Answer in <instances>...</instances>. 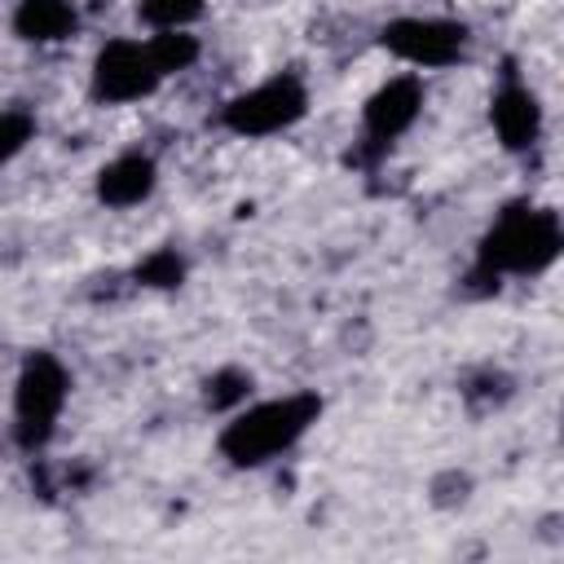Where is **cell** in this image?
<instances>
[{
	"instance_id": "obj_12",
	"label": "cell",
	"mask_w": 564,
	"mask_h": 564,
	"mask_svg": "<svg viewBox=\"0 0 564 564\" xmlns=\"http://www.w3.org/2000/svg\"><path fill=\"white\" fill-rule=\"evenodd\" d=\"M207 0H141L137 13L141 22H150L154 31H176V26H189L198 13H203Z\"/></svg>"
},
{
	"instance_id": "obj_7",
	"label": "cell",
	"mask_w": 564,
	"mask_h": 564,
	"mask_svg": "<svg viewBox=\"0 0 564 564\" xmlns=\"http://www.w3.org/2000/svg\"><path fill=\"white\" fill-rule=\"evenodd\" d=\"M419 110H423V79H419V75H397V79L379 84V88L366 97V106H361L366 141H370L375 150L392 145L397 137H405V132L414 128Z\"/></svg>"
},
{
	"instance_id": "obj_5",
	"label": "cell",
	"mask_w": 564,
	"mask_h": 564,
	"mask_svg": "<svg viewBox=\"0 0 564 564\" xmlns=\"http://www.w3.org/2000/svg\"><path fill=\"white\" fill-rule=\"evenodd\" d=\"M383 48L419 70L454 66L467 53V26L454 18H392L379 31Z\"/></svg>"
},
{
	"instance_id": "obj_14",
	"label": "cell",
	"mask_w": 564,
	"mask_h": 564,
	"mask_svg": "<svg viewBox=\"0 0 564 564\" xmlns=\"http://www.w3.org/2000/svg\"><path fill=\"white\" fill-rule=\"evenodd\" d=\"M251 392V375L247 370H216L207 379V405L212 410H238Z\"/></svg>"
},
{
	"instance_id": "obj_9",
	"label": "cell",
	"mask_w": 564,
	"mask_h": 564,
	"mask_svg": "<svg viewBox=\"0 0 564 564\" xmlns=\"http://www.w3.org/2000/svg\"><path fill=\"white\" fill-rule=\"evenodd\" d=\"M154 185H159V167L141 150H128L97 172V198L106 207H137L154 194Z\"/></svg>"
},
{
	"instance_id": "obj_4",
	"label": "cell",
	"mask_w": 564,
	"mask_h": 564,
	"mask_svg": "<svg viewBox=\"0 0 564 564\" xmlns=\"http://www.w3.org/2000/svg\"><path fill=\"white\" fill-rule=\"evenodd\" d=\"M304 115H308V88L300 75L282 70V75L229 97L220 110V123L238 137H273V132H286L291 123H300Z\"/></svg>"
},
{
	"instance_id": "obj_3",
	"label": "cell",
	"mask_w": 564,
	"mask_h": 564,
	"mask_svg": "<svg viewBox=\"0 0 564 564\" xmlns=\"http://www.w3.org/2000/svg\"><path fill=\"white\" fill-rule=\"evenodd\" d=\"M70 397V375L53 352H31L13 383V436L22 449H44Z\"/></svg>"
},
{
	"instance_id": "obj_6",
	"label": "cell",
	"mask_w": 564,
	"mask_h": 564,
	"mask_svg": "<svg viewBox=\"0 0 564 564\" xmlns=\"http://www.w3.org/2000/svg\"><path fill=\"white\" fill-rule=\"evenodd\" d=\"M163 84L150 48L141 40H110L93 57V97L106 106L141 101Z\"/></svg>"
},
{
	"instance_id": "obj_15",
	"label": "cell",
	"mask_w": 564,
	"mask_h": 564,
	"mask_svg": "<svg viewBox=\"0 0 564 564\" xmlns=\"http://www.w3.org/2000/svg\"><path fill=\"white\" fill-rule=\"evenodd\" d=\"M35 137V115L31 110H0V167L26 150V141Z\"/></svg>"
},
{
	"instance_id": "obj_11",
	"label": "cell",
	"mask_w": 564,
	"mask_h": 564,
	"mask_svg": "<svg viewBox=\"0 0 564 564\" xmlns=\"http://www.w3.org/2000/svg\"><path fill=\"white\" fill-rule=\"evenodd\" d=\"M145 48H150V57H154V66H159L163 79L176 75V70H189V66L198 62V40H194L185 26H176V31H154V40H145Z\"/></svg>"
},
{
	"instance_id": "obj_10",
	"label": "cell",
	"mask_w": 564,
	"mask_h": 564,
	"mask_svg": "<svg viewBox=\"0 0 564 564\" xmlns=\"http://www.w3.org/2000/svg\"><path fill=\"white\" fill-rule=\"evenodd\" d=\"M79 13L75 0H18L13 9V35L26 44H57L75 35Z\"/></svg>"
},
{
	"instance_id": "obj_13",
	"label": "cell",
	"mask_w": 564,
	"mask_h": 564,
	"mask_svg": "<svg viewBox=\"0 0 564 564\" xmlns=\"http://www.w3.org/2000/svg\"><path fill=\"white\" fill-rule=\"evenodd\" d=\"M181 278H185V264H181V256H176L172 247H159V251H150V256L137 264V282H141V286L167 291V286H181Z\"/></svg>"
},
{
	"instance_id": "obj_1",
	"label": "cell",
	"mask_w": 564,
	"mask_h": 564,
	"mask_svg": "<svg viewBox=\"0 0 564 564\" xmlns=\"http://www.w3.org/2000/svg\"><path fill=\"white\" fill-rule=\"evenodd\" d=\"M560 247H564V229H560V216L551 207L507 203L480 238L471 282H485V291L489 286L498 291V278H507V273L538 278L555 264Z\"/></svg>"
},
{
	"instance_id": "obj_2",
	"label": "cell",
	"mask_w": 564,
	"mask_h": 564,
	"mask_svg": "<svg viewBox=\"0 0 564 564\" xmlns=\"http://www.w3.org/2000/svg\"><path fill=\"white\" fill-rule=\"evenodd\" d=\"M317 419H322L317 392H291V397L256 401L247 410H234V419L220 427L216 445L234 467H260V463L286 454Z\"/></svg>"
},
{
	"instance_id": "obj_8",
	"label": "cell",
	"mask_w": 564,
	"mask_h": 564,
	"mask_svg": "<svg viewBox=\"0 0 564 564\" xmlns=\"http://www.w3.org/2000/svg\"><path fill=\"white\" fill-rule=\"evenodd\" d=\"M489 123H494V137L502 141V150L520 154V150H533L542 137V106L524 84L507 79L489 101Z\"/></svg>"
}]
</instances>
